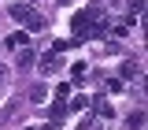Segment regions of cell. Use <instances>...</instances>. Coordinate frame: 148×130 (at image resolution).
I'll return each mask as SVG.
<instances>
[{"label":"cell","instance_id":"cell-4","mask_svg":"<svg viewBox=\"0 0 148 130\" xmlns=\"http://www.w3.org/2000/svg\"><path fill=\"white\" fill-rule=\"evenodd\" d=\"M4 45H8V48H26V34H11Z\"/></svg>","mask_w":148,"mask_h":130},{"label":"cell","instance_id":"cell-2","mask_svg":"<svg viewBox=\"0 0 148 130\" xmlns=\"http://www.w3.org/2000/svg\"><path fill=\"white\" fill-rule=\"evenodd\" d=\"M74 30L85 37V34H92V11H78L74 15Z\"/></svg>","mask_w":148,"mask_h":130},{"label":"cell","instance_id":"cell-3","mask_svg":"<svg viewBox=\"0 0 148 130\" xmlns=\"http://www.w3.org/2000/svg\"><path fill=\"white\" fill-rule=\"evenodd\" d=\"M137 74H141V63L137 59H126L122 63V78H137Z\"/></svg>","mask_w":148,"mask_h":130},{"label":"cell","instance_id":"cell-6","mask_svg":"<svg viewBox=\"0 0 148 130\" xmlns=\"http://www.w3.org/2000/svg\"><path fill=\"white\" fill-rule=\"evenodd\" d=\"M85 104H89L85 97H74V100H71V111H82V108H85Z\"/></svg>","mask_w":148,"mask_h":130},{"label":"cell","instance_id":"cell-5","mask_svg":"<svg viewBox=\"0 0 148 130\" xmlns=\"http://www.w3.org/2000/svg\"><path fill=\"white\" fill-rule=\"evenodd\" d=\"M34 63V48H18V67H30Z\"/></svg>","mask_w":148,"mask_h":130},{"label":"cell","instance_id":"cell-1","mask_svg":"<svg viewBox=\"0 0 148 130\" xmlns=\"http://www.w3.org/2000/svg\"><path fill=\"white\" fill-rule=\"evenodd\" d=\"M11 19L22 22V26H30V30H41V26H45V19L37 15L34 8H26V4H11Z\"/></svg>","mask_w":148,"mask_h":130},{"label":"cell","instance_id":"cell-7","mask_svg":"<svg viewBox=\"0 0 148 130\" xmlns=\"http://www.w3.org/2000/svg\"><path fill=\"white\" fill-rule=\"evenodd\" d=\"M26 130H37V127H26Z\"/></svg>","mask_w":148,"mask_h":130}]
</instances>
